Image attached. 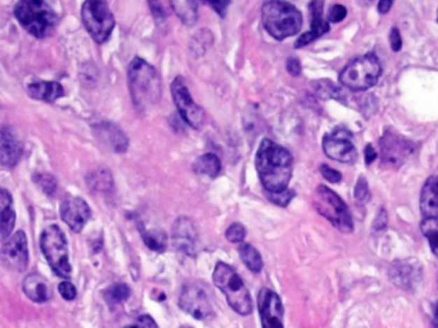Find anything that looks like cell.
Returning <instances> with one entry per match:
<instances>
[{"label": "cell", "mask_w": 438, "mask_h": 328, "mask_svg": "<svg viewBox=\"0 0 438 328\" xmlns=\"http://www.w3.org/2000/svg\"><path fill=\"white\" fill-rule=\"evenodd\" d=\"M259 178L268 192H281L288 189L292 177L294 159L286 148L264 138L257 149L255 158Z\"/></svg>", "instance_id": "obj_1"}, {"label": "cell", "mask_w": 438, "mask_h": 328, "mask_svg": "<svg viewBox=\"0 0 438 328\" xmlns=\"http://www.w3.org/2000/svg\"><path fill=\"white\" fill-rule=\"evenodd\" d=\"M129 86L135 108L145 113L159 103L162 84L157 69L141 58H135L129 67Z\"/></svg>", "instance_id": "obj_2"}, {"label": "cell", "mask_w": 438, "mask_h": 328, "mask_svg": "<svg viewBox=\"0 0 438 328\" xmlns=\"http://www.w3.org/2000/svg\"><path fill=\"white\" fill-rule=\"evenodd\" d=\"M15 18L35 38L52 36L59 18L50 4L43 0H23L15 7Z\"/></svg>", "instance_id": "obj_3"}, {"label": "cell", "mask_w": 438, "mask_h": 328, "mask_svg": "<svg viewBox=\"0 0 438 328\" xmlns=\"http://www.w3.org/2000/svg\"><path fill=\"white\" fill-rule=\"evenodd\" d=\"M265 30L276 40L294 36L302 27V15L294 4L288 1H267L262 8Z\"/></svg>", "instance_id": "obj_4"}, {"label": "cell", "mask_w": 438, "mask_h": 328, "mask_svg": "<svg viewBox=\"0 0 438 328\" xmlns=\"http://www.w3.org/2000/svg\"><path fill=\"white\" fill-rule=\"evenodd\" d=\"M213 281L219 290L226 295L228 306L240 315L253 312V300L248 287L234 268L223 262L217 263L213 272Z\"/></svg>", "instance_id": "obj_5"}, {"label": "cell", "mask_w": 438, "mask_h": 328, "mask_svg": "<svg viewBox=\"0 0 438 328\" xmlns=\"http://www.w3.org/2000/svg\"><path fill=\"white\" fill-rule=\"evenodd\" d=\"M40 248L54 273L62 278H69L72 275V267L69 259L67 240L57 224H52L43 231Z\"/></svg>", "instance_id": "obj_6"}, {"label": "cell", "mask_w": 438, "mask_h": 328, "mask_svg": "<svg viewBox=\"0 0 438 328\" xmlns=\"http://www.w3.org/2000/svg\"><path fill=\"white\" fill-rule=\"evenodd\" d=\"M381 64L374 54H367L350 62L340 75V83L350 90H368L381 77Z\"/></svg>", "instance_id": "obj_7"}, {"label": "cell", "mask_w": 438, "mask_h": 328, "mask_svg": "<svg viewBox=\"0 0 438 328\" xmlns=\"http://www.w3.org/2000/svg\"><path fill=\"white\" fill-rule=\"evenodd\" d=\"M313 206L317 209L318 213L322 214L336 229H340L341 232L350 234L354 229L348 206L331 189L323 185L318 186L313 197Z\"/></svg>", "instance_id": "obj_8"}, {"label": "cell", "mask_w": 438, "mask_h": 328, "mask_svg": "<svg viewBox=\"0 0 438 328\" xmlns=\"http://www.w3.org/2000/svg\"><path fill=\"white\" fill-rule=\"evenodd\" d=\"M83 22L91 38L98 44L106 43L111 36L115 21L106 1H86L83 3Z\"/></svg>", "instance_id": "obj_9"}, {"label": "cell", "mask_w": 438, "mask_h": 328, "mask_svg": "<svg viewBox=\"0 0 438 328\" xmlns=\"http://www.w3.org/2000/svg\"><path fill=\"white\" fill-rule=\"evenodd\" d=\"M172 98L177 107L178 113L181 115L185 122L190 124L192 129H200L205 121V112L203 108L197 106L192 99L189 92V87L182 77H176L171 86Z\"/></svg>", "instance_id": "obj_10"}, {"label": "cell", "mask_w": 438, "mask_h": 328, "mask_svg": "<svg viewBox=\"0 0 438 328\" xmlns=\"http://www.w3.org/2000/svg\"><path fill=\"white\" fill-rule=\"evenodd\" d=\"M178 306L185 313L195 320H206L213 315L212 300L205 287L197 283H188L182 287Z\"/></svg>", "instance_id": "obj_11"}, {"label": "cell", "mask_w": 438, "mask_h": 328, "mask_svg": "<svg viewBox=\"0 0 438 328\" xmlns=\"http://www.w3.org/2000/svg\"><path fill=\"white\" fill-rule=\"evenodd\" d=\"M323 150L328 158L341 163H354L358 158L353 135L346 129H336L323 138Z\"/></svg>", "instance_id": "obj_12"}, {"label": "cell", "mask_w": 438, "mask_h": 328, "mask_svg": "<svg viewBox=\"0 0 438 328\" xmlns=\"http://www.w3.org/2000/svg\"><path fill=\"white\" fill-rule=\"evenodd\" d=\"M0 262L4 267L15 272H23L29 266L27 237L23 231L9 237L0 250Z\"/></svg>", "instance_id": "obj_13"}, {"label": "cell", "mask_w": 438, "mask_h": 328, "mask_svg": "<svg viewBox=\"0 0 438 328\" xmlns=\"http://www.w3.org/2000/svg\"><path fill=\"white\" fill-rule=\"evenodd\" d=\"M413 144L400 135L387 132L381 140V155L386 167L397 168L413 153Z\"/></svg>", "instance_id": "obj_14"}, {"label": "cell", "mask_w": 438, "mask_h": 328, "mask_svg": "<svg viewBox=\"0 0 438 328\" xmlns=\"http://www.w3.org/2000/svg\"><path fill=\"white\" fill-rule=\"evenodd\" d=\"M257 308L263 328H285L283 326V306L281 298L274 291L264 287L257 295Z\"/></svg>", "instance_id": "obj_15"}, {"label": "cell", "mask_w": 438, "mask_h": 328, "mask_svg": "<svg viewBox=\"0 0 438 328\" xmlns=\"http://www.w3.org/2000/svg\"><path fill=\"white\" fill-rule=\"evenodd\" d=\"M388 275L396 286L404 290H413L422 281L423 271L416 259L399 260L391 266Z\"/></svg>", "instance_id": "obj_16"}, {"label": "cell", "mask_w": 438, "mask_h": 328, "mask_svg": "<svg viewBox=\"0 0 438 328\" xmlns=\"http://www.w3.org/2000/svg\"><path fill=\"white\" fill-rule=\"evenodd\" d=\"M59 212H61L63 222L73 232H81L91 217L89 204L83 199L77 198V197H69L64 199Z\"/></svg>", "instance_id": "obj_17"}, {"label": "cell", "mask_w": 438, "mask_h": 328, "mask_svg": "<svg viewBox=\"0 0 438 328\" xmlns=\"http://www.w3.org/2000/svg\"><path fill=\"white\" fill-rule=\"evenodd\" d=\"M172 240L174 245L181 252L189 255L195 254L197 248V231L194 222L189 217L182 215L177 218L172 227Z\"/></svg>", "instance_id": "obj_18"}, {"label": "cell", "mask_w": 438, "mask_h": 328, "mask_svg": "<svg viewBox=\"0 0 438 328\" xmlns=\"http://www.w3.org/2000/svg\"><path fill=\"white\" fill-rule=\"evenodd\" d=\"M22 154V143L10 127L0 129V166L15 167Z\"/></svg>", "instance_id": "obj_19"}, {"label": "cell", "mask_w": 438, "mask_h": 328, "mask_svg": "<svg viewBox=\"0 0 438 328\" xmlns=\"http://www.w3.org/2000/svg\"><path fill=\"white\" fill-rule=\"evenodd\" d=\"M97 136L104 145L109 146L115 153H125L129 149V138L113 123H99L95 127Z\"/></svg>", "instance_id": "obj_20"}, {"label": "cell", "mask_w": 438, "mask_h": 328, "mask_svg": "<svg viewBox=\"0 0 438 328\" xmlns=\"http://www.w3.org/2000/svg\"><path fill=\"white\" fill-rule=\"evenodd\" d=\"M15 212L9 191L0 187V243L7 240L15 229Z\"/></svg>", "instance_id": "obj_21"}, {"label": "cell", "mask_w": 438, "mask_h": 328, "mask_svg": "<svg viewBox=\"0 0 438 328\" xmlns=\"http://www.w3.org/2000/svg\"><path fill=\"white\" fill-rule=\"evenodd\" d=\"M421 211L425 218H438V176H432L424 183Z\"/></svg>", "instance_id": "obj_22"}, {"label": "cell", "mask_w": 438, "mask_h": 328, "mask_svg": "<svg viewBox=\"0 0 438 328\" xmlns=\"http://www.w3.org/2000/svg\"><path fill=\"white\" fill-rule=\"evenodd\" d=\"M23 291L35 303H45L52 297L49 283L38 273H32L24 278Z\"/></svg>", "instance_id": "obj_23"}, {"label": "cell", "mask_w": 438, "mask_h": 328, "mask_svg": "<svg viewBox=\"0 0 438 328\" xmlns=\"http://www.w3.org/2000/svg\"><path fill=\"white\" fill-rule=\"evenodd\" d=\"M29 95L36 100H43L46 103H54L64 95V89L61 84L55 81H38L29 85Z\"/></svg>", "instance_id": "obj_24"}, {"label": "cell", "mask_w": 438, "mask_h": 328, "mask_svg": "<svg viewBox=\"0 0 438 328\" xmlns=\"http://www.w3.org/2000/svg\"><path fill=\"white\" fill-rule=\"evenodd\" d=\"M222 169V164L216 154L206 153L199 157L194 163V171L197 175H205L216 178Z\"/></svg>", "instance_id": "obj_25"}, {"label": "cell", "mask_w": 438, "mask_h": 328, "mask_svg": "<svg viewBox=\"0 0 438 328\" xmlns=\"http://www.w3.org/2000/svg\"><path fill=\"white\" fill-rule=\"evenodd\" d=\"M171 7L174 8V13L178 15L182 23L188 26H194L197 21V3L192 0H177L171 1Z\"/></svg>", "instance_id": "obj_26"}, {"label": "cell", "mask_w": 438, "mask_h": 328, "mask_svg": "<svg viewBox=\"0 0 438 328\" xmlns=\"http://www.w3.org/2000/svg\"><path fill=\"white\" fill-rule=\"evenodd\" d=\"M239 254L241 257L242 262L251 272L259 273L263 269V259L260 252L250 244H240Z\"/></svg>", "instance_id": "obj_27"}, {"label": "cell", "mask_w": 438, "mask_h": 328, "mask_svg": "<svg viewBox=\"0 0 438 328\" xmlns=\"http://www.w3.org/2000/svg\"><path fill=\"white\" fill-rule=\"evenodd\" d=\"M143 238L146 246L154 252H164L167 248V235L162 229H149L143 232Z\"/></svg>", "instance_id": "obj_28"}, {"label": "cell", "mask_w": 438, "mask_h": 328, "mask_svg": "<svg viewBox=\"0 0 438 328\" xmlns=\"http://www.w3.org/2000/svg\"><path fill=\"white\" fill-rule=\"evenodd\" d=\"M422 232L438 258V218H425L422 222Z\"/></svg>", "instance_id": "obj_29"}, {"label": "cell", "mask_w": 438, "mask_h": 328, "mask_svg": "<svg viewBox=\"0 0 438 328\" xmlns=\"http://www.w3.org/2000/svg\"><path fill=\"white\" fill-rule=\"evenodd\" d=\"M131 295V290H129L127 285H123V283H118V285H113L111 286L106 292V301L109 304H120L122 301L127 300Z\"/></svg>", "instance_id": "obj_30"}, {"label": "cell", "mask_w": 438, "mask_h": 328, "mask_svg": "<svg viewBox=\"0 0 438 328\" xmlns=\"http://www.w3.org/2000/svg\"><path fill=\"white\" fill-rule=\"evenodd\" d=\"M34 181L38 185V189L44 191L48 197H52L57 190V181L49 173H36L34 176Z\"/></svg>", "instance_id": "obj_31"}, {"label": "cell", "mask_w": 438, "mask_h": 328, "mask_svg": "<svg viewBox=\"0 0 438 328\" xmlns=\"http://www.w3.org/2000/svg\"><path fill=\"white\" fill-rule=\"evenodd\" d=\"M90 187L95 190H106V187L112 186V177L108 171H97V173L90 175Z\"/></svg>", "instance_id": "obj_32"}, {"label": "cell", "mask_w": 438, "mask_h": 328, "mask_svg": "<svg viewBox=\"0 0 438 328\" xmlns=\"http://www.w3.org/2000/svg\"><path fill=\"white\" fill-rule=\"evenodd\" d=\"M267 198L269 199L273 204L285 208L295 198V191L288 190V189L281 191V192H268L267 191Z\"/></svg>", "instance_id": "obj_33"}, {"label": "cell", "mask_w": 438, "mask_h": 328, "mask_svg": "<svg viewBox=\"0 0 438 328\" xmlns=\"http://www.w3.org/2000/svg\"><path fill=\"white\" fill-rule=\"evenodd\" d=\"M246 236V229L241 223L231 224L226 231L227 240L234 244H242L243 238Z\"/></svg>", "instance_id": "obj_34"}, {"label": "cell", "mask_w": 438, "mask_h": 328, "mask_svg": "<svg viewBox=\"0 0 438 328\" xmlns=\"http://www.w3.org/2000/svg\"><path fill=\"white\" fill-rule=\"evenodd\" d=\"M310 26H311L310 32L313 34V36L316 38H320L322 35H325V32L330 31V23L325 21L322 18V15L320 17H313V21H311Z\"/></svg>", "instance_id": "obj_35"}, {"label": "cell", "mask_w": 438, "mask_h": 328, "mask_svg": "<svg viewBox=\"0 0 438 328\" xmlns=\"http://www.w3.org/2000/svg\"><path fill=\"white\" fill-rule=\"evenodd\" d=\"M355 199L360 203H364L369 199V190H368V183L364 177H360L358 180L355 186Z\"/></svg>", "instance_id": "obj_36"}, {"label": "cell", "mask_w": 438, "mask_h": 328, "mask_svg": "<svg viewBox=\"0 0 438 328\" xmlns=\"http://www.w3.org/2000/svg\"><path fill=\"white\" fill-rule=\"evenodd\" d=\"M320 173H322V176L325 177V180H327L328 183H339L341 181V178H342V176H341L339 171L333 169V168L330 167V166H327V164H322V167H320Z\"/></svg>", "instance_id": "obj_37"}, {"label": "cell", "mask_w": 438, "mask_h": 328, "mask_svg": "<svg viewBox=\"0 0 438 328\" xmlns=\"http://www.w3.org/2000/svg\"><path fill=\"white\" fill-rule=\"evenodd\" d=\"M58 290L62 295V298L64 300H73L77 297V290H76L75 286L69 281H63V283L58 286Z\"/></svg>", "instance_id": "obj_38"}, {"label": "cell", "mask_w": 438, "mask_h": 328, "mask_svg": "<svg viewBox=\"0 0 438 328\" xmlns=\"http://www.w3.org/2000/svg\"><path fill=\"white\" fill-rule=\"evenodd\" d=\"M346 15H348L346 8L344 7V6H341V4H336V6H333L332 9H331L330 15H328V20H330L331 22H341L342 20H345Z\"/></svg>", "instance_id": "obj_39"}, {"label": "cell", "mask_w": 438, "mask_h": 328, "mask_svg": "<svg viewBox=\"0 0 438 328\" xmlns=\"http://www.w3.org/2000/svg\"><path fill=\"white\" fill-rule=\"evenodd\" d=\"M288 73L291 75V76H300V73H302V63L299 62V59H296V58H290L288 59Z\"/></svg>", "instance_id": "obj_40"}, {"label": "cell", "mask_w": 438, "mask_h": 328, "mask_svg": "<svg viewBox=\"0 0 438 328\" xmlns=\"http://www.w3.org/2000/svg\"><path fill=\"white\" fill-rule=\"evenodd\" d=\"M390 41H391V48H393V52H399L401 46H402L400 31L397 30V29H393L391 35H390Z\"/></svg>", "instance_id": "obj_41"}, {"label": "cell", "mask_w": 438, "mask_h": 328, "mask_svg": "<svg viewBox=\"0 0 438 328\" xmlns=\"http://www.w3.org/2000/svg\"><path fill=\"white\" fill-rule=\"evenodd\" d=\"M137 328H158L155 321L151 318L150 315H141L139 317L136 325Z\"/></svg>", "instance_id": "obj_42"}, {"label": "cell", "mask_w": 438, "mask_h": 328, "mask_svg": "<svg viewBox=\"0 0 438 328\" xmlns=\"http://www.w3.org/2000/svg\"><path fill=\"white\" fill-rule=\"evenodd\" d=\"M316 40V38L313 36V34L308 31L305 34H302L300 38H297V41L295 43V48H304V46L309 45L310 43H313Z\"/></svg>", "instance_id": "obj_43"}, {"label": "cell", "mask_w": 438, "mask_h": 328, "mask_svg": "<svg viewBox=\"0 0 438 328\" xmlns=\"http://www.w3.org/2000/svg\"><path fill=\"white\" fill-rule=\"evenodd\" d=\"M209 6L214 8V9H216V12H217L218 15H222V17H225V15H226V8L229 6V1H225V3H222V1L209 3Z\"/></svg>", "instance_id": "obj_44"}, {"label": "cell", "mask_w": 438, "mask_h": 328, "mask_svg": "<svg viewBox=\"0 0 438 328\" xmlns=\"http://www.w3.org/2000/svg\"><path fill=\"white\" fill-rule=\"evenodd\" d=\"M376 158H377V152L374 150V148L372 145L367 146L365 148V162H367V164H370Z\"/></svg>", "instance_id": "obj_45"}, {"label": "cell", "mask_w": 438, "mask_h": 328, "mask_svg": "<svg viewBox=\"0 0 438 328\" xmlns=\"http://www.w3.org/2000/svg\"><path fill=\"white\" fill-rule=\"evenodd\" d=\"M393 6V1L391 0H382L378 3V10L381 13H387L390 10V8Z\"/></svg>", "instance_id": "obj_46"}, {"label": "cell", "mask_w": 438, "mask_h": 328, "mask_svg": "<svg viewBox=\"0 0 438 328\" xmlns=\"http://www.w3.org/2000/svg\"><path fill=\"white\" fill-rule=\"evenodd\" d=\"M435 325H436V327L438 328V306L437 309H436V313H435Z\"/></svg>", "instance_id": "obj_47"}, {"label": "cell", "mask_w": 438, "mask_h": 328, "mask_svg": "<svg viewBox=\"0 0 438 328\" xmlns=\"http://www.w3.org/2000/svg\"><path fill=\"white\" fill-rule=\"evenodd\" d=\"M126 328H137L136 326H129V327H126Z\"/></svg>", "instance_id": "obj_48"}, {"label": "cell", "mask_w": 438, "mask_h": 328, "mask_svg": "<svg viewBox=\"0 0 438 328\" xmlns=\"http://www.w3.org/2000/svg\"><path fill=\"white\" fill-rule=\"evenodd\" d=\"M185 328H192V327H185Z\"/></svg>", "instance_id": "obj_49"}]
</instances>
